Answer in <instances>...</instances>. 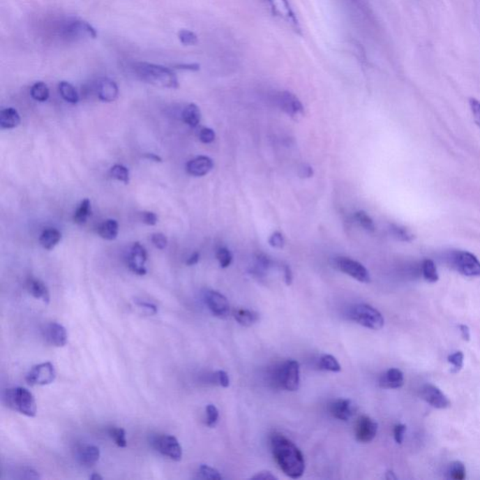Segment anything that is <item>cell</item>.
I'll return each mask as SVG.
<instances>
[{"instance_id":"cell-1","label":"cell","mask_w":480,"mask_h":480,"mask_svg":"<svg viewBox=\"0 0 480 480\" xmlns=\"http://www.w3.org/2000/svg\"><path fill=\"white\" fill-rule=\"evenodd\" d=\"M272 453L283 473L291 479H299L303 476L305 460L299 447L282 435L271 437Z\"/></svg>"},{"instance_id":"cell-2","label":"cell","mask_w":480,"mask_h":480,"mask_svg":"<svg viewBox=\"0 0 480 480\" xmlns=\"http://www.w3.org/2000/svg\"><path fill=\"white\" fill-rule=\"evenodd\" d=\"M133 70L140 80L152 86L163 89H177L179 87L176 73L170 68L149 62H135Z\"/></svg>"},{"instance_id":"cell-3","label":"cell","mask_w":480,"mask_h":480,"mask_svg":"<svg viewBox=\"0 0 480 480\" xmlns=\"http://www.w3.org/2000/svg\"><path fill=\"white\" fill-rule=\"evenodd\" d=\"M269 381L276 389L296 391L300 384V368L296 360H286L269 370Z\"/></svg>"},{"instance_id":"cell-4","label":"cell","mask_w":480,"mask_h":480,"mask_svg":"<svg viewBox=\"0 0 480 480\" xmlns=\"http://www.w3.org/2000/svg\"><path fill=\"white\" fill-rule=\"evenodd\" d=\"M3 402L8 407L24 416L34 417L37 414L36 400L33 394L24 387L7 389L3 395Z\"/></svg>"},{"instance_id":"cell-5","label":"cell","mask_w":480,"mask_h":480,"mask_svg":"<svg viewBox=\"0 0 480 480\" xmlns=\"http://www.w3.org/2000/svg\"><path fill=\"white\" fill-rule=\"evenodd\" d=\"M447 264L451 269L466 277H480L479 259L465 250H451L446 256Z\"/></svg>"},{"instance_id":"cell-6","label":"cell","mask_w":480,"mask_h":480,"mask_svg":"<svg viewBox=\"0 0 480 480\" xmlns=\"http://www.w3.org/2000/svg\"><path fill=\"white\" fill-rule=\"evenodd\" d=\"M349 318L367 329L379 330L384 327L383 315L368 304H357L349 310Z\"/></svg>"},{"instance_id":"cell-7","label":"cell","mask_w":480,"mask_h":480,"mask_svg":"<svg viewBox=\"0 0 480 480\" xmlns=\"http://www.w3.org/2000/svg\"><path fill=\"white\" fill-rule=\"evenodd\" d=\"M62 35L66 39L78 40L96 39L97 30L87 21L81 19L70 18L62 27Z\"/></svg>"},{"instance_id":"cell-8","label":"cell","mask_w":480,"mask_h":480,"mask_svg":"<svg viewBox=\"0 0 480 480\" xmlns=\"http://www.w3.org/2000/svg\"><path fill=\"white\" fill-rule=\"evenodd\" d=\"M152 447L163 456L179 462L182 459V447L177 439L172 435H155L151 439Z\"/></svg>"},{"instance_id":"cell-9","label":"cell","mask_w":480,"mask_h":480,"mask_svg":"<svg viewBox=\"0 0 480 480\" xmlns=\"http://www.w3.org/2000/svg\"><path fill=\"white\" fill-rule=\"evenodd\" d=\"M57 372L51 362L35 365L27 373V383L30 386H47L56 380Z\"/></svg>"},{"instance_id":"cell-10","label":"cell","mask_w":480,"mask_h":480,"mask_svg":"<svg viewBox=\"0 0 480 480\" xmlns=\"http://www.w3.org/2000/svg\"><path fill=\"white\" fill-rule=\"evenodd\" d=\"M334 267L343 273L349 275L360 283L370 282L369 271L363 264L348 257H338L334 259Z\"/></svg>"},{"instance_id":"cell-11","label":"cell","mask_w":480,"mask_h":480,"mask_svg":"<svg viewBox=\"0 0 480 480\" xmlns=\"http://www.w3.org/2000/svg\"><path fill=\"white\" fill-rule=\"evenodd\" d=\"M273 15L294 30H299V22L289 0H266Z\"/></svg>"},{"instance_id":"cell-12","label":"cell","mask_w":480,"mask_h":480,"mask_svg":"<svg viewBox=\"0 0 480 480\" xmlns=\"http://www.w3.org/2000/svg\"><path fill=\"white\" fill-rule=\"evenodd\" d=\"M204 302L212 315L219 318H226L230 313V304L223 294L217 291H207L204 294Z\"/></svg>"},{"instance_id":"cell-13","label":"cell","mask_w":480,"mask_h":480,"mask_svg":"<svg viewBox=\"0 0 480 480\" xmlns=\"http://www.w3.org/2000/svg\"><path fill=\"white\" fill-rule=\"evenodd\" d=\"M147 260V253L143 245L140 242L133 243L127 257V264L130 271L139 276H144L147 274V269L144 267Z\"/></svg>"},{"instance_id":"cell-14","label":"cell","mask_w":480,"mask_h":480,"mask_svg":"<svg viewBox=\"0 0 480 480\" xmlns=\"http://www.w3.org/2000/svg\"><path fill=\"white\" fill-rule=\"evenodd\" d=\"M378 425L375 420L367 416H361L357 419L354 435L360 443H370L377 435Z\"/></svg>"},{"instance_id":"cell-15","label":"cell","mask_w":480,"mask_h":480,"mask_svg":"<svg viewBox=\"0 0 480 480\" xmlns=\"http://www.w3.org/2000/svg\"><path fill=\"white\" fill-rule=\"evenodd\" d=\"M277 105L282 109L283 112L291 117H297L299 114H303L304 107L299 98L296 95L291 93L289 91H282L277 93L276 97Z\"/></svg>"},{"instance_id":"cell-16","label":"cell","mask_w":480,"mask_h":480,"mask_svg":"<svg viewBox=\"0 0 480 480\" xmlns=\"http://www.w3.org/2000/svg\"><path fill=\"white\" fill-rule=\"evenodd\" d=\"M420 396L435 408L444 409L450 406L449 400L446 395L433 384H425L420 390Z\"/></svg>"},{"instance_id":"cell-17","label":"cell","mask_w":480,"mask_h":480,"mask_svg":"<svg viewBox=\"0 0 480 480\" xmlns=\"http://www.w3.org/2000/svg\"><path fill=\"white\" fill-rule=\"evenodd\" d=\"M43 334H45V340L56 347H64L67 345V330L62 324L56 322L48 324L43 330Z\"/></svg>"},{"instance_id":"cell-18","label":"cell","mask_w":480,"mask_h":480,"mask_svg":"<svg viewBox=\"0 0 480 480\" xmlns=\"http://www.w3.org/2000/svg\"><path fill=\"white\" fill-rule=\"evenodd\" d=\"M214 167L213 160L207 156H199L187 163L188 174L193 177H204Z\"/></svg>"},{"instance_id":"cell-19","label":"cell","mask_w":480,"mask_h":480,"mask_svg":"<svg viewBox=\"0 0 480 480\" xmlns=\"http://www.w3.org/2000/svg\"><path fill=\"white\" fill-rule=\"evenodd\" d=\"M119 87L111 79L103 78L98 83L97 93L102 102H114L119 97Z\"/></svg>"},{"instance_id":"cell-20","label":"cell","mask_w":480,"mask_h":480,"mask_svg":"<svg viewBox=\"0 0 480 480\" xmlns=\"http://www.w3.org/2000/svg\"><path fill=\"white\" fill-rule=\"evenodd\" d=\"M403 383H405L403 373L394 368L387 370L379 379V386L383 389H400L403 386Z\"/></svg>"},{"instance_id":"cell-21","label":"cell","mask_w":480,"mask_h":480,"mask_svg":"<svg viewBox=\"0 0 480 480\" xmlns=\"http://www.w3.org/2000/svg\"><path fill=\"white\" fill-rule=\"evenodd\" d=\"M330 413L335 419L347 421L354 414V407L350 400L340 399L330 405Z\"/></svg>"},{"instance_id":"cell-22","label":"cell","mask_w":480,"mask_h":480,"mask_svg":"<svg viewBox=\"0 0 480 480\" xmlns=\"http://www.w3.org/2000/svg\"><path fill=\"white\" fill-rule=\"evenodd\" d=\"M100 452L99 447L96 446L82 447L77 452V460L81 465L86 466V467H91L96 465L98 460H100Z\"/></svg>"},{"instance_id":"cell-23","label":"cell","mask_w":480,"mask_h":480,"mask_svg":"<svg viewBox=\"0 0 480 480\" xmlns=\"http://www.w3.org/2000/svg\"><path fill=\"white\" fill-rule=\"evenodd\" d=\"M27 288L29 294L35 299H42L46 304L50 302V293H49L47 286L42 280L33 277L29 278L27 282Z\"/></svg>"},{"instance_id":"cell-24","label":"cell","mask_w":480,"mask_h":480,"mask_svg":"<svg viewBox=\"0 0 480 480\" xmlns=\"http://www.w3.org/2000/svg\"><path fill=\"white\" fill-rule=\"evenodd\" d=\"M21 123V117L15 108H5L0 112V126L2 129H13Z\"/></svg>"},{"instance_id":"cell-25","label":"cell","mask_w":480,"mask_h":480,"mask_svg":"<svg viewBox=\"0 0 480 480\" xmlns=\"http://www.w3.org/2000/svg\"><path fill=\"white\" fill-rule=\"evenodd\" d=\"M61 240V233L56 228H47L43 232L40 237V244L43 249L53 250Z\"/></svg>"},{"instance_id":"cell-26","label":"cell","mask_w":480,"mask_h":480,"mask_svg":"<svg viewBox=\"0 0 480 480\" xmlns=\"http://www.w3.org/2000/svg\"><path fill=\"white\" fill-rule=\"evenodd\" d=\"M182 119L190 127H197L201 121V112L198 106L195 103H190L184 108L182 112Z\"/></svg>"},{"instance_id":"cell-27","label":"cell","mask_w":480,"mask_h":480,"mask_svg":"<svg viewBox=\"0 0 480 480\" xmlns=\"http://www.w3.org/2000/svg\"><path fill=\"white\" fill-rule=\"evenodd\" d=\"M119 223L114 220H106L98 228V234L106 240H114L119 234Z\"/></svg>"},{"instance_id":"cell-28","label":"cell","mask_w":480,"mask_h":480,"mask_svg":"<svg viewBox=\"0 0 480 480\" xmlns=\"http://www.w3.org/2000/svg\"><path fill=\"white\" fill-rule=\"evenodd\" d=\"M234 317L237 323L244 327H250L258 321L259 315L253 310L239 309L234 312Z\"/></svg>"},{"instance_id":"cell-29","label":"cell","mask_w":480,"mask_h":480,"mask_svg":"<svg viewBox=\"0 0 480 480\" xmlns=\"http://www.w3.org/2000/svg\"><path fill=\"white\" fill-rule=\"evenodd\" d=\"M59 93L67 103L76 105L79 102L77 90L69 82L62 81L59 84Z\"/></svg>"},{"instance_id":"cell-30","label":"cell","mask_w":480,"mask_h":480,"mask_svg":"<svg viewBox=\"0 0 480 480\" xmlns=\"http://www.w3.org/2000/svg\"><path fill=\"white\" fill-rule=\"evenodd\" d=\"M91 215V204H90L89 199H84L76 209L75 215H73V222L76 225H83L87 223V219Z\"/></svg>"},{"instance_id":"cell-31","label":"cell","mask_w":480,"mask_h":480,"mask_svg":"<svg viewBox=\"0 0 480 480\" xmlns=\"http://www.w3.org/2000/svg\"><path fill=\"white\" fill-rule=\"evenodd\" d=\"M30 95L37 102L43 103L49 99L50 91H49L47 84L43 82H36L30 89Z\"/></svg>"},{"instance_id":"cell-32","label":"cell","mask_w":480,"mask_h":480,"mask_svg":"<svg viewBox=\"0 0 480 480\" xmlns=\"http://www.w3.org/2000/svg\"><path fill=\"white\" fill-rule=\"evenodd\" d=\"M318 366L321 370H327V372L339 373L342 370L338 360L330 354H324L323 357H321V359H319Z\"/></svg>"},{"instance_id":"cell-33","label":"cell","mask_w":480,"mask_h":480,"mask_svg":"<svg viewBox=\"0 0 480 480\" xmlns=\"http://www.w3.org/2000/svg\"><path fill=\"white\" fill-rule=\"evenodd\" d=\"M447 476L450 479L463 480L466 477V469L465 465L460 462L450 463L447 470Z\"/></svg>"},{"instance_id":"cell-34","label":"cell","mask_w":480,"mask_h":480,"mask_svg":"<svg viewBox=\"0 0 480 480\" xmlns=\"http://www.w3.org/2000/svg\"><path fill=\"white\" fill-rule=\"evenodd\" d=\"M422 275L424 279L430 283H436L439 279L437 269H436L435 264L430 259H425L422 263Z\"/></svg>"},{"instance_id":"cell-35","label":"cell","mask_w":480,"mask_h":480,"mask_svg":"<svg viewBox=\"0 0 480 480\" xmlns=\"http://www.w3.org/2000/svg\"><path fill=\"white\" fill-rule=\"evenodd\" d=\"M110 176L113 179L119 180V181L123 182L125 184L130 183V172L129 169L125 167L122 165H116L110 169Z\"/></svg>"},{"instance_id":"cell-36","label":"cell","mask_w":480,"mask_h":480,"mask_svg":"<svg viewBox=\"0 0 480 480\" xmlns=\"http://www.w3.org/2000/svg\"><path fill=\"white\" fill-rule=\"evenodd\" d=\"M108 433L117 447H122V449L127 447L128 443L125 430L121 429V428L111 427L108 430Z\"/></svg>"},{"instance_id":"cell-37","label":"cell","mask_w":480,"mask_h":480,"mask_svg":"<svg viewBox=\"0 0 480 480\" xmlns=\"http://www.w3.org/2000/svg\"><path fill=\"white\" fill-rule=\"evenodd\" d=\"M390 232L395 239L403 242H410L414 239V236L405 227L397 225H390Z\"/></svg>"},{"instance_id":"cell-38","label":"cell","mask_w":480,"mask_h":480,"mask_svg":"<svg viewBox=\"0 0 480 480\" xmlns=\"http://www.w3.org/2000/svg\"><path fill=\"white\" fill-rule=\"evenodd\" d=\"M198 476L204 479L220 480L223 479L222 474L216 469L210 467L209 465H202L198 469Z\"/></svg>"},{"instance_id":"cell-39","label":"cell","mask_w":480,"mask_h":480,"mask_svg":"<svg viewBox=\"0 0 480 480\" xmlns=\"http://www.w3.org/2000/svg\"><path fill=\"white\" fill-rule=\"evenodd\" d=\"M179 39L183 45L193 46L198 43V37L190 30L182 29L179 32Z\"/></svg>"},{"instance_id":"cell-40","label":"cell","mask_w":480,"mask_h":480,"mask_svg":"<svg viewBox=\"0 0 480 480\" xmlns=\"http://www.w3.org/2000/svg\"><path fill=\"white\" fill-rule=\"evenodd\" d=\"M356 219L357 222H359V225L362 226L365 229V230L369 231V232H375V223H373V220L372 218L369 216L366 213V212L364 211H359L357 212L356 213Z\"/></svg>"},{"instance_id":"cell-41","label":"cell","mask_w":480,"mask_h":480,"mask_svg":"<svg viewBox=\"0 0 480 480\" xmlns=\"http://www.w3.org/2000/svg\"><path fill=\"white\" fill-rule=\"evenodd\" d=\"M216 256L218 261H219L220 266L222 267L223 269H226V267L230 266L232 261H233V255H232L230 250H229L227 248H220V249L217 250Z\"/></svg>"},{"instance_id":"cell-42","label":"cell","mask_w":480,"mask_h":480,"mask_svg":"<svg viewBox=\"0 0 480 480\" xmlns=\"http://www.w3.org/2000/svg\"><path fill=\"white\" fill-rule=\"evenodd\" d=\"M207 419L206 424L207 426L210 428H213L216 426L218 423V420H219V411L216 406L213 405H209L206 408Z\"/></svg>"},{"instance_id":"cell-43","label":"cell","mask_w":480,"mask_h":480,"mask_svg":"<svg viewBox=\"0 0 480 480\" xmlns=\"http://www.w3.org/2000/svg\"><path fill=\"white\" fill-rule=\"evenodd\" d=\"M447 360L450 364L452 365V373H456L462 370L463 366V352H455L454 354H450L447 357Z\"/></svg>"},{"instance_id":"cell-44","label":"cell","mask_w":480,"mask_h":480,"mask_svg":"<svg viewBox=\"0 0 480 480\" xmlns=\"http://www.w3.org/2000/svg\"><path fill=\"white\" fill-rule=\"evenodd\" d=\"M151 242L159 250H165L167 247L168 239L165 234L155 233L151 236Z\"/></svg>"},{"instance_id":"cell-45","label":"cell","mask_w":480,"mask_h":480,"mask_svg":"<svg viewBox=\"0 0 480 480\" xmlns=\"http://www.w3.org/2000/svg\"><path fill=\"white\" fill-rule=\"evenodd\" d=\"M469 105H470L474 122H476V124L480 129V100L474 99V98H471V99L469 100Z\"/></svg>"},{"instance_id":"cell-46","label":"cell","mask_w":480,"mask_h":480,"mask_svg":"<svg viewBox=\"0 0 480 480\" xmlns=\"http://www.w3.org/2000/svg\"><path fill=\"white\" fill-rule=\"evenodd\" d=\"M269 243L270 246L278 248V249H282L285 244V237H283V234L280 232H275L270 236L269 239Z\"/></svg>"},{"instance_id":"cell-47","label":"cell","mask_w":480,"mask_h":480,"mask_svg":"<svg viewBox=\"0 0 480 480\" xmlns=\"http://www.w3.org/2000/svg\"><path fill=\"white\" fill-rule=\"evenodd\" d=\"M215 138H216V135H215L214 130L209 129V128H204V129H202L200 133H199V139H200L202 143H212V142L215 140Z\"/></svg>"},{"instance_id":"cell-48","label":"cell","mask_w":480,"mask_h":480,"mask_svg":"<svg viewBox=\"0 0 480 480\" xmlns=\"http://www.w3.org/2000/svg\"><path fill=\"white\" fill-rule=\"evenodd\" d=\"M213 382L223 387H228L229 384H230L229 376L225 370H218L217 373H215L213 375Z\"/></svg>"},{"instance_id":"cell-49","label":"cell","mask_w":480,"mask_h":480,"mask_svg":"<svg viewBox=\"0 0 480 480\" xmlns=\"http://www.w3.org/2000/svg\"><path fill=\"white\" fill-rule=\"evenodd\" d=\"M141 220L147 225H155L158 223V216L154 212L144 211L140 213Z\"/></svg>"},{"instance_id":"cell-50","label":"cell","mask_w":480,"mask_h":480,"mask_svg":"<svg viewBox=\"0 0 480 480\" xmlns=\"http://www.w3.org/2000/svg\"><path fill=\"white\" fill-rule=\"evenodd\" d=\"M136 305L146 310L149 315H157L158 308L156 305L149 303V302L144 301H136Z\"/></svg>"},{"instance_id":"cell-51","label":"cell","mask_w":480,"mask_h":480,"mask_svg":"<svg viewBox=\"0 0 480 480\" xmlns=\"http://www.w3.org/2000/svg\"><path fill=\"white\" fill-rule=\"evenodd\" d=\"M405 430L406 426L403 424L396 425V426L394 427V438L398 444L403 443Z\"/></svg>"},{"instance_id":"cell-52","label":"cell","mask_w":480,"mask_h":480,"mask_svg":"<svg viewBox=\"0 0 480 480\" xmlns=\"http://www.w3.org/2000/svg\"><path fill=\"white\" fill-rule=\"evenodd\" d=\"M174 69L183 70H192V72H196L200 69V65L197 63H190V64H177L174 66Z\"/></svg>"},{"instance_id":"cell-53","label":"cell","mask_w":480,"mask_h":480,"mask_svg":"<svg viewBox=\"0 0 480 480\" xmlns=\"http://www.w3.org/2000/svg\"><path fill=\"white\" fill-rule=\"evenodd\" d=\"M253 479H277V477L270 473V472H261L255 477H253Z\"/></svg>"},{"instance_id":"cell-54","label":"cell","mask_w":480,"mask_h":480,"mask_svg":"<svg viewBox=\"0 0 480 480\" xmlns=\"http://www.w3.org/2000/svg\"><path fill=\"white\" fill-rule=\"evenodd\" d=\"M199 259H200V253H199L198 252L193 253V255H190L189 258H188V260L186 262L187 266H195V264L198 263Z\"/></svg>"},{"instance_id":"cell-55","label":"cell","mask_w":480,"mask_h":480,"mask_svg":"<svg viewBox=\"0 0 480 480\" xmlns=\"http://www.w3.org/2000/svg\"><path fill=\"white\" fill-rule=\"evenodd\" d=\"M285 279L286 285H290L292 282H293V272L290 269V267H285Z\"/></svg>"},{"instance_id":"cell-56","label":"cell","mask_w":480,"mask_h":480,"mask_svg":"<svg viewBox=\"0 0 480 480\" xmlns=\"http://www.w3.org/2000/svg\"><path fill=\"white\" fill-rule=\"evenodd\" d=\"M460 330L463 340H470V329H469L467 326H465V324H462V326H460Z\"/></svg>"},{"instance_id":"cell-57","label":"cell","mask_w":480,"mask_h":480,"mask_svg":"<svg viewBox=\"0 0 480 480\" xmlns=\"http://www.w3.org/2000/svg\"><path fill=\"white\" fill-rule=\"evenodd\" d=\"M313 174V168L309 165H304V167L301 169V173H300V177H310Z\"/></svg>"},{"instance_id":"cell-58","label":"cell","mask_w":480,"mask_h":480,"mask_svg":"<svg viewBox=\"0 0 480 480\" xmlns=\"http://www.w3.org/2000/svg\"><path fill=\"white\" fill-rule=\"evenodd\" d=\"M144 157L146 158L147 160H152V162L155 163H162L163 159L160 156H158L156 154L153 153H147L144 155Z\"/></svg>"},{"instance_id":"cell-59","label":"cell","mask_w":480,"mask_h":480,"mask_svg":"<svg viewBox=\"0 0 480 480\" xmlns=\"http://www.w3.org/2000/svg\"><path fill=\"white\" fill-rule=\"evenodd\" d=\"M89 479H92V480L103 479V477L100 476V474L94 473V474H92L91 476L89 477Z\"/></svg>"},{"instance_id":"cell-60","label":"cell","mask_w":480,"mask_h":480,"mask_svg":"<svg viewBox=\"0 0 480 480\" xmlns=\"http://www.w3.org/2000/svg\"><path fill=\"white\" fill-rule=\"evenodd\" d=\"M387 479H396V477L394 476L393 472L389 471L387 473Z\"/></svg>"}]
</instances>
